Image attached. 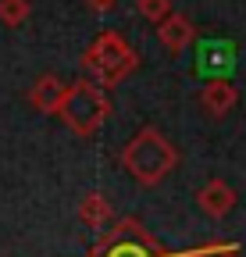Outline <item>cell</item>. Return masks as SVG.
Instances as JSON below:
<instances>
[{
	"instance_id": "4fadbf2b",
	"label": "cell",
	"mask_w": 246,
	"mask_h": 257,
	"mask_svg": "<svg viewBox=\"0 0 246 257\" xmlns=\"http://www.w3.org/2000/svg\"><path fill=\"white\" fill-rule=\"evenodd\" d=\"M86 8H89V11H97V15H107V11L118 8V0H86Z\"/></svg>"
},
{
	"instance_id": "6da1fadb",
	"label": "cell",
	"mask_w": 246,
	"mask_h": 257,
	"mask_svg": "<svg viewBox=\"0 0 246 257\" xmlns=\"http://www.w3.org/2000/svg\"><path fill=\"white\" fill-rule=\"evenodd\" d=\"M121 168H125L139 186H161L178 168V150L161 128H139V133L121 147Z\"/></svg>"
},
{
	"instance_id": "5b68a950",
	"label": "cell",
	"mask_w": 246,
	"mask_h": 257,
	"mask_svg": "<svg viewBox=\"0 0 246 257\" xmlns=\"http://www.w3.org/2000/svg\"><path fill=\"white\" fill-rule=\"evenodd\" d=\"M196 207H200L207 218L221 221V218L232 214V207H235V189H232L225 179H210V182H203V186L196 189Z\"/></svg>"
},
{
	"instance_id": "7c38bea8",
	"label": "cell",
	"mask_w": 246,
	"mask_h": 257,
	"mask_svg": "<svg viewBox=\"0 0 246 257\" xmlns=\"http://www.w3.org/2000/svg\"><path fill=\"white\" fill-rule=\"evenodd\" d=\"M175 8H171V0H139V15L146 18V22H161V18H168Z\"/></svg>"
},
{
	"instance_id": "277c9868",
	"label": "cell",
	"mask_w": 246,
	"mask_h": 257,
	"mask_svg": "<svg viewBox=\"0 0 246 257\" xmlns=\"http://www.w3.org/2000/svg\"><path fill=\"white\" fill-rule=\"evenodd\" d=\"M89 257H168V250L150 236L139 218H121Z\"/></svg>"
},
{
	"instance_id": "8992f818",
	"label": "cell",
	"mask_w": 246,
	"mask_h": 257,
	"mask_svg": "<svg viewBox=\"0 0 246 257\" xmlns=\"http://www.w3.org/2000/svg\"><path fill=\"white\" fill-rule=\"evenodd\" d=\"M239 104V89H235V82L232 79H210V82H203V89H200V107L210 114V118H225L232 107Z\"/></svg>"
},
{
	"instance_id": "52a82bcc",
	"label": "cell",
	"mask_w": 246,
	"mask_h": 257,
	"mask_svg": "<svg viewBox=\"0 0 246 257\" xmlns=\"http://www.w3.org/2000/svg\"><path fill=\"white\" fill-rule=\"evenodd\" d=\"M157 40L164 43V50L168 54H182L193 40H196V25L186 18V15H178V11H171L168 18H161L157 22Z\"/></svg>"
},
{
	"instance_id": "9c48e42d",
	"label": "cell",
	"mask_w": 246,
	"mask_h": 257,
	"mask_svg": "<svg viewBox=\"0 0 246 257\" xmlns=\"http://www.w3.org/2000/svg\"><path fill=\"white\" fill-rule=\"evenodd\" d=\"M79 221L86 225L89 232H104L107 225L114 221V211H111L104 193H86L82 204H79Z\"/></svg>"
},
{
	"instance_id": "7a4b0ae2",
	"label": "cell",
	"mask_w": 246,
	"mask_h": 257,
	"mask_svg": "<svg viewBox=\"0 0 246 257\" xmlns=\"http://www.w3.org/2000/svg\"><path fill=\"white\" fill-rule=\"evenodd\" d=\"M136 68H139V54L114 29H104L100 36L93 40V47L82 54V72L93 79L100 89H111L118 82H125Z\"/></svg>"
},
{
	"instance_id": "8fae6325",
	"label": "cell",
	"mask_w": 246,
	"mask_h": 257,
	"mask_svg": "<svg viewBox=\"0 0 246 257\" xmlns=\"http://www.w3.org/2000/svg\"><path fill=\"white\" fill-rule=\"evenodd\" d=\"M239 246L235 243H225V239H210L203 246H193V250H182V253H168V257H235Z\"/></svg>"
},
{
	"instance_id": "3957f363",
	"label": "cell",
	"mask_w": 246,
	"mask_h": 257,
	"mask_svg": "<svg viewBox=\"0 0 246 257\" xmlns=\"http://www.w3.org/2000/svg\"><path fill=\"white\" fill-rule=\"evenodd\" d=\"M57 114H61V121H65L75 136H97L100 125L111 114V100H107V93L93 79H79V82L65 86V96H61Z\"/></svg>"
},
{
	"instance_id": "ba28073f",
	"label": "cell",
	"mask_w": 246,
	"mask_h": 257,
	"mask_svg": "<svg viewBox=\"0 0 246 257\" xmlns=\"http://www.w3.org/2000/svg\"><path fill=\"white\" fill-rule=\"evenodd\" d=\"M61 96H65V82H61L57 75H40L33 82V89H29V104H33L36 111H43V114H57Z\"/></svg>"
},
{
	"instance_id": "30bf717a",
	"label": "cell",
	"mask_w": 246,
	"mask_h": 257,
	"mask_svg": "<svg viewBox=\"0 0 246 257\" xmlns=\"http://www.w3.org/2000/svg\"><path fill=\"white\" fill-rule=\"evenodd\" d=\"M29 15H33V4H29V0H0V25L18 29V25L29 22Z\"/></svg>"
}]
</instances>
